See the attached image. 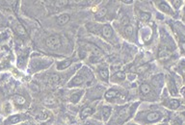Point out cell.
<instances>
[{
    "instance_id": "1",
    "label": "cell",
    "mask_w": 185,
    "mask_h": 125,
    "mask_svg": "<svg viewBox=\"0 0 185 125\" xmlns=\"http://www.w3.org/2000/svg\"><path fill=\"white\" fill-rule=\"evenodd\" d=\"M45 44L47 47L52 50H56L61 47V40L58 36H50L46 39Z\"/></svg>"
},
{
    "instance_id": "2",
    "label": "cell",
    "mask_w": 185,
    "mask_h": 125,
    "mask_svg": "<svg viewBox=\"0 0 185 125\" xmlns=\"http://www.w3.org/2000/svg\"><path fill=\"white\" fill-rule=\"evenodd\" d=\"M144 119L146 123L156 122L161 119V115L158 112H149L148 114H147L144 116Z\"/></svg>"
},
{
    "instance_id": "3",
    "label": "cell",
    "mask_w": 185,
    "mask_h": 125,
    "mask_svg": "<svg viewBox=\"0 0 185 125\" xmlns=\"http://www.w3.org/2000/svg\"><path fill=\"white\" fill-rule=\"evenodd\" d=\"M100 33L104 39L109 40V39L112 38L114 32H113V28L111 27V25L104 24V25H102V27H100Z\"/></svg>"
},
{
    "instance_id": "4",
    "label": "cell",
    "mask_w": 185,
    "mask_h": 125,
    "mask_svg": "<svg viewBox=\"0 0 185 125\" xmlns=\"http://www.w3.org/2000/svg\"><path fill=\"white\" fill-rule=\"evenodd\" d=\"M22 120V116L20 115H14L9 116L8 118L4 120L3 125H13V124H17L18 122H20Z\"/></svg>"
},
{
    "instance_id": "5",
    "label": "cell",
    "mask_w": 185,
    "mask_h": 125,
    "mask_svg": "<svg viewBox=\"0 0 185 125\" xmlns=\"http://www.w3.org/2000/svg\"><path fill=\"white\" fill-rule=\"evenodd\" d=\"M84 82H85L84 77L77 73L76 75L72 79V81H70L69 83L68 84V86L69 88L70 87H76V86H81L82 84L84 83Z\"/></svg>"
},
{
    "instance_id": "6",
    "label": "cell",
    "mask_w": 185,
    "mask_h": 125,
    "mask_svg": "<svg viewBox=\"0 0 185 125\" xmlns=\"http://www.w3.org/2000/svg\"><path fill=\"white\" fill-rule=\"evenodd\" d=\"M157 6H158L160 11L164 12V13H166L168 15H173V14H174V12H173V10L171 9V7L169 6V4L166 1L157 2Z\"/></svg>"
},
{
    "instance_id": "7",
    "label": "cell",
    "mask_w": 185,
    "mask_h": 125,
    "mask_svg": "<svg viewBox=\"0 0 185 125\" xmlns=\"http://www.w3.org/2000/svg\"><path fill=\"white\" fill-rule=\"evenodd\" d=\"M83 93H84L83 89H80V91H76V92H72V94H70V96H69V101L72 103H77L78 101L81 99V97H82V95H83Z\"/></svg>"
},
{
    "instance_id": "8",
    "label": "cell",
    "mask_w": 185,
    "mask_h": 125,
    "mask_svg": "<svg viewBox=\"0 0 185 125\" xmlns=\"http://www.w3.org/2000/svg\"><path fill=\"white\" fill-rule=\"evenodd\" d=\"M69 19H70V17L68 15V14H62L60 15H58L57 18H56V21L59 25H66L67 23H68L69 21Z\"/></svg>"
},
{
    "instance_id": "9",
    "label": "cell",
    "mask_w": 185,
    "mask_h": 125,
    "mask_svg": "<svg viewBox=\"0 0 185 125\" xmlns=\"http://www.w3.org/2000/svg\"><path fill=\"white\" fill-rule=\"evenodd\" d=\"M94 109H93L91 107L84 108L83 110L81 111V113H80V118L81 119H85V118H89L90 116H92L94 114Z\"/></svg>"
},
{
    "instance_id": "10",
    "label": "cell",
    "mask_w": 185,
    "mask_h": 125,
    "mask_svg": "<svg viewBox=\"0 0 185 125\" xmlns=\"http://www.w3.org/2000/svg\"><path fill=\"white\" fill-rule=\"evenodd\" d=\"M119 96V92H118L116 89H109V91L106 92L105 93V98L108 101H113L115 98Z\"/></svg>"
},
{
    "instance_id": "11",
    "label": "cell",
    "mask_w": 185,
    "mask_h": 125,
    "mask_svg": "<svg viewBox=\"0 0 185 125\" xmlns=\"http://www.w3.org/2000/svg\"><path fill=\"white\" fill-rule=\"evenodd\" d=\"M98 73H99V76L100 78L103 81H107L108 80V77H109V70L108 68H106V66H103V68H99V70H98Z\"/></svg>"
},
{
    "instance_id": "12",
    "label": "cell",
    "mask_w": 185,
    "mask_h": 125,
    "mask_svg": "<svg viewBox=\"0 0 185 125\" xmlns=\"http://www.w3.org/2000/svg\"><path fill=\"white\" fill-rule=\"evenodd\" d=\"M111 113H112V109L110 107L102 108V118H103L104 121H107L109 119L110 116H111Z\"/></svg>"
},
{
    "instance_id": "13",
    "label": "cell",
    "mask_w": 185,
    "mask_h": 125,
    "mask_svg": "<svg viewBox=\"0 0 185 125\" xmlns=\"http://www.w3.org/2000/svg\"><path fill=\"white\" fill-rule=\"evenodd\" d=\"M72 61L70 60V59H68V60H65V61H63V62H58L57 68L59 70L66 69L67 68H69V66L72 65Z\"/></svg>"
},
{
    "instance_id": "14",
    "label": "cell",
    "mask_w": 185,
    "mask_h": 125,
    "mask_svg": "<svg viewBox=\"0 0 185 125\" xmlns=\"http://www.w3.org/2000/svg\"><path fill=\"white\" fill-rule=\"evenodd\" d=\"M140 92L143 95H148L151 92V86L148 84H142L140 86Z\"/></svg>"
},
{
    "instance_id": "15",
    "label": "cell",
    "mask_w": 185,
    "mask_h": 125,
    "mask_svg": "<svg viewBox=\"0 0 185 125\" xmlns=\"http://www.w3.org/2000/svg\"><path fill=\"white\" fill-rule=\"evenodd\" d=\"M167 106L172 109V110H175L179 107V100L178 99H171L167 101Z\"/></svg>"
},
{
    "instance_id": "16",
    "label": "cell",
    "mask_w": 185,
    "mask_h": 125,
    "mask_svg": "<svg viewBox=\"0 0 185 125\" xmlns=\"http://www.w3.org/2000/svg\"><path fill=\"white\" fill-rule=\"evenodd\" d=\"M12 99L14 100V102L15 104H18V105H24L25 103V98L24 97H22L21 95H14L13 97H12Z\"/></svg>"
},
{
    "instance_id": "17",
    "label": "cell",
    "mask_w": 185,
    "mask_h": 125,
    "mask_svg": "<svg viewBox=\"0 0 185 125\" xmlns=\"http://www.w3.org/2000/svg\"><path fill=\"white\" fill-rule=\"evenodd\" d=\"M169 89H170V92L174 96L176 94V92H178V89L175 88V85L174 84V81L172 79L169 80Z\"/></svg>"
},
{
    "instance_id": "18",
    "label": "cell",
    "mask_w": 185,
    "mask_h": 125,
    "mask_svg": "<svg viewBox=\"0 0 185 125\" xmlns=\"http://www.w3.org/2000/svg\"><path fill=\"white\" fill-rule=\"evenodd\" d=\"M59 82H60V77H59V75H57V74H52V75H50V77H49V83L50 84L56 86Z\"/></svg>"
},
{
    "instance_id": "19",
    "label": "cell",
    "mask_w": 185,
    "mask_h": 125,
    "mask_svg": "<svg viewBox=\"0 0 185 125\" xmlns=\"http://www.w3.org/2000/svg\"><path fill=\"white\" fill-rule=\"evenodd\" d=\"M106 13H107V9H106V8H102V9H100L99 11H97V13H96V17L97 19L103 17Z\"/></svg>"
},
{
    "instance_id": "20",
    "label": "cell",
    "mask_w": 185,
    "mask_h": 125,
    "mask_svg": "<svg viewBox=\"0 0 185 125\" xmlns=\"http://www.w3.org/2000/svg\"><path fill=\"white\" fill-rule=\"evenodd\" d=\"M151 18V14L149 13H141L140 14V19L141 20H145L147 21Z\"/></svg>"
},
{
    "instance_id": "21",
    "label": "cell",
    "mask_w": 185,
    "mask_h": 125,
    "mask_svg": "<svg viewBox=\"0 0 185 125\" xmlns=\"http://www.w3.org/2000/svg\"><path fill=\"white\" fill-rule=\"evenodd\" d=\"M124 33L127 34V35H132L133 34V28H132V26L130 25H127V27L124 28Z\"/></svg>"
},
{
    "instance_id": "22",
    "label": "cell",
    "mask_w": 185,
    "mask_h": 125,
    "mask_svg": "<svg viewBox=\"0 0 185 125\" xmlns=\"http://www.w3.org/2000/svg\"><path fill=\"white\" fill-rule=\"evenodd\" d=\"M117 77V79L118 80H124V78H125V73L124 72H117V74L115 75Z\"/></svg>"
},
{
    "instance_id": "23",
    "label": "cell",
    "mask_w": 185,
    "mask_h": 125,
    "mask_svg": "<svg viewBox=\"0 0 185 125\" xmlns=\"http://www.w3.org/2000/svg\"><path fill=\"white\" fill-rule=\"evenodd\" d=\"M182 1H172V5L175 6V9H178V8L181 6Z\"/></svg>"
},
{
    "instance_id": "24",
    "label": "cell",
    "mask_w": 185,
    "mask_h": 125,
    "mask_svg": "<svg viewBox=\"0 0 185 125\" xmlns=\"http://www.w3.org/2000/svg\"><path fill=\"white\" fill-rule=\"evenodd\" d=\"M124 3H125V4H130V3H132V1H123Z\"/></svg>"
},
{
    "instance_id": "25",
    "label": "cell",
    "mask_w": 185,
    "mask_h": 125,
    "mask_svg": "<svg viewBox=\"0 0 185 125\" xmlns=\"http://www.w3.org/2000/svg\"><path fill=\"white\" fill-rule=\"evenodd\" d=\"M129 125H135V124H129Z\"/></svg>"
}]
</instances>
